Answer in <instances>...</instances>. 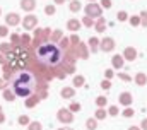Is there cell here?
<instances>
[{
  "mask_svg": "<svg viewBox=\"0 0 147 130\" xmlns=\"http://www.w3.org/2000/svg\"><path fill=\"white\" fill-rule=\"evenodd\" d=\"M9 81H10L12 93L19 98H28L36 91V77L31 70H26V68L16 70Z\"/></svg>",
  "mask_w": 147,
  "mask_h": 130,
  "instance_id": "obj_1",
  "label": "cell"
},
{
  "mask_svg": "<svg viewBox=\"0 0 147 130\" xmlns=\"http://www.w3.org/2000/svg\"><path fill=\"white\" fill-rule=\"evenodd\" d=\"M38 62H41L46 67H57L63 62V51L60 46H57V43L51 41H43L39 43L34 50Z\"/></svg>",
  "mask_w": 147,
  "mask_h": 130,
  "instance_id": "obj_2",
  "label": "cell"
},
{
  "mask_svg": "<svg viewBox=\"0 0 147 130\" xmlns=\"http://www.w3.org/2000/svg\"><path fill=\"white\" fill-rule=\"evenodd\" d=\"M22 26H24V29H28V31H31V29H34L38 26V17L36 16H26L24 19H22Z\"/></svg>",
  "mask_w": 147,
  "mask_h": 130,
  "instance_id": "obj_3",
  "label": "cell"
},
{
  "mask_svg": "<svg viewBox=\"0 0 147 130\" xmlns=\"http://www.w3.org/2000/svg\"><path fill=\"white\" fill-rule=\"evenodd\" d=\"M86 16L87 17H99L101 16V7L96 5V3H91L86 7Z\"/></svg>",
  "mask_w": 147,
  "mask_h": 130,
  "instance_id": "obj_4",
  "label": "cell"
},
{
  "mask_svg": "<svg viewBox=\"0 0 147 130\" xmlns=\"http://www.w3.org/2000/svg\"><path fill=\"white\" fill-rule=\"evenodd\" d=\"M21 22V17H19V14H16V12H9L7 16H5V26L9 28V26H17Z\"/></svg>",
  "mask_w": 147,
  "mask_h": 130,
  "instance_id": "obj_5",
  "label": "cell"
},
{
  "mask_svg": "<svg viewBox=\"0 0 147 130\" xmlns=\"http://www.w3.org/2000/svg\"><path fill=\"white\" fill-rule=\"evenodd\" d=\"M58 120H60V122H63V123H70V122L74 120V115L70 113V110L62 108V110L58 111Z\"/></svg>",
  "mask_w": 147,
  "mask_h": 130,
  "instance_id": "obj_6",
  "label": "cell"
},
{
  "mask_svg": "<svg viewBox=\"0 0 147 130\" xmlns=\"http://www.w3.org/2000/svg\"><path fill=\"white\" fill-rule=\"evenodd\" d=\"M21 7L26 12H31V10L36 9V0H21Z\"/></svg>",
  "mask_w": 147,
  "mask_h": 130,
  "instance_id": "obj_7",
  "label": "cell"
},
{
  "mask_svg": "<svg viewBox=\"0 0 147 130\" xmlns=\"http://www.w3.org/2000/svg\"><path fill=\"white\" fill-rule=\"evenodd\" d=\"M113 46H115V41H113L111 38H105V39L101 41V50H103V51H111Z\"/></svg>",
  "mask_w": 147,
  "mask_h": 130,
  "instance_id": "obj_8",
  "label": "cell"
},
{
  "mask_svg": "<svg viewBox=\"0 0 147 130\" xmlns=\"http://www.w3.org/2000/svg\"><path fill=\"white\" fill-rule=\"evenodd\" d=\"M123 57H125L127 60H135V57H137V51H135L132 46H128V48L123 51Z\"/></svg>",
  "mask_w": 147,
  "mask_h": 130,
  "instance_id": "obj_9",
  "label": "cell"
},
{
  "mask_svg": "<svg viewBox=\"0 0 147 130\" xmlns=\"http://www.w3.org/2000/svg\"><path fill=\"white\" fill-rule=\"evenodd\" d=\"M120 103L125 104V106L130 104V103H132V94H130V93H121V94H120Z\"/></svg>",
  "mask_w": 147,
  "mask_h": 130,
  "instance_id": "obj_10",
  "label": "cell"
},
{
  "mask_svg": "<svg viewBox=\"0 0 147 130\" xmlns=\"http://www.w3.org/2000/svg\"><path fill=\"white\" fill-rule=\"evenodd\" d=\"M111 62H113V67H116V68H121V67H123V57H120V55H115V57L111 58Z\"/></svg>",
  "mask_w": 147,
  "mask_h": 130,
  "instance_id": "obj_11",
  "label": "cell"
},
{
  "mask_svg": "<svg viewBox=\"0 0 147 130\" xmlns=\"http://www.w3.org/2000/svg\"><path fill=\"white\" fill-rule=\"evenodd\" d=\"M3 99H5V101H14V99H16V94L12 93V89H9V87L3 89Z\"/></svg>",
  "mask_w": 147,
  "mask_h": 130,
  "instance_id": "obj_12",
  "label": "cell"
},
{
  "mask_svg": "<svg viewBox=\"0 0 147 130\" xmlns=\"http://www.w3.org/2000/svg\"><path fill=\"white\" fill-rule=\"evenodd\" d=\"M67 28H69L70 31H77V29L80 28V22H79L77 19H72V21H69V22H67Z\"/></svg>",
  "mask_w": 147,
  "mask_h": 130,
  "instance_id": "obj_13",
  "label": "cell"
},
{
  "mask_svg": "<svg viewBox=\"0 0 147 130\" xmlns=\"http://www.w3.org/2000/svg\"><path fill=\"white\" fill-rule=\"evenodd\" d=\"M135 82L139 84V86H144L147 82V75L146 74H137V77H135Z\"/></svg>",
  "mask_w": 147,
  "mask_h": 130,
  "instance_id": "obj_14",
  "label": "cell"
},
{
  "mask_svg": "<svg viewBox=\"0 0 147 130\" xmlns=\"http://www.w3.org/2000/svg\"><path fill=\"white\" fill-rule=\"evenodd\" d=\"M38 101H39V98H38V96L29 98V99L26 101V108H33V106H36V104H38Z\"/></svg>",
  "mask_w": 147,
  "mask_h": 130,
  "instance_id": "obj_15",
  "label": "cell"
},
{
  "mask_svg": "<svg viewBox=\"0 0 147 130\" xmlns=\"http://www.w3.org/2000/svg\"><path fill=\"white\" fill-rule=\"evenodd\" d=\"M10 50H12L10 43H0V53H9Z\"/></svg>",
  "mask_w": 147,
  "mask_h": 130,
  "instance_id": "obj_16",
  "label": "cell"
},
{
  "mask_svg": "<svg viewBox=\"0 0 147 130\" xmlns=\"http://www.w3.org/2000/svg\"><path fill=\"white\" fill-rule=\"evenodd\" d=\"M75 94V91H74V87H65L63 91H62V96L63 98H72Z\"/></svg>",
  "mask_w": 147,
  "mask_h": 130,
  "instance_id": "obj_17",
  "label": "cell"
},
{
  "mask_svg": "<svg viewBox=\"0 0 147 130\" xmlns=\"http://www.w3.org/2000/svg\"><path fill=\"white\" fill-rule=\"evenodd\" d=\"M105 28H106V22H105V19H103V17H101V19H99V21H98V22H96V29H98V31H105Z\"/></svg>",
  "mask_w": 147,
  "mask_h": 130,
  "instance_id": "obj_18",
  "label": "cell"
},
{
  "mask_svg": "<svg viewBox=\"0 0 147 130\" xmlns=\"http://www.w3.org/2000/svg\"><path fill=\"white\" fill-rule=\"evenodd\" d=\"M51 43H55V41H58V39H62V31L60 29H57V31H53V34H51Z\"/></svg>",
  "mask_w": 147,
  "mask_h": 130,
  "instance_id": "obj_19",
  "label": "cell"
},
{
  "mask_svg": "<svg viewBox=\"0 0 147 130\" xmlns=\"http://www.w3.org/2000/svg\"><path fill=\"white\" fill-rule=\"evenodd\" d=\"M105 118H106V111L99 108V110L96 111V120H105Z\"/></svg>",
  "mask_w": 147,
  "mask_h": 130,
  "instance_id": "obj_20",
  "label": "cell"
},
{
  "mask_svg": "<svg viewBox=\"0 0 147 130\" xmlns=\"http://www.w3.org/2000/svg\"><path fill=\"white\" fill-rule=\"evenodd\" d=\"M70 10H72V12H79V10H80V3H79L77 0L70 2Z\"/></svg>",
  "mask_w": 147,
  "mask_h": 130,
  "instance_id": "obj_21",
  "label": "cell"
},
{
  "mask_svg": "<svg viewBox=\"0 0 147 130\" xmlns=\"http://www.w3.org/2000/svg\"><path fill=\"white\" fill-rule=\"evenodd\" d=\"M82 84H84V77H82V75H77V77L74 79V86L79 87V86H82Z\"/></svg>",
  "mask_w": 147,
  "mask_h": 130,
  "instance_id": "obj_22",
  "label": "cell"
},
{
  "mask_svg": "<svg viewBox=\"0 0 147 130\" xmlns=\"http://www.w3.org/2000/svg\"><path fill=\"white\" fill-rule=\"evenodd\" d=\"M5 36H9V28L7 26H0V38H5Z\"/></svg>",
  "mask_w": 147,
  "mask_h": 130,
  "instance_id": "obj_23",
  "label": "cell"
},
{
  "mask_svg": "<svg viewBox=\"0 0 147 130\" xmlns=\"http://www.w3.org/2000/svg\"><path fill=\"white\" fill-rule=\"evenodd\" d=\"M82 24H84V26H87V28H91V26H94V22H92V19H91V17H87V16H86V17L82 19Z\"/></svg>",
  "mask_w": 147,
  "mask_h": 130,
  "instance_id": "obj_24",
  "label": "cell"
},
{
  "mask_svg": "<svg viewBox=\"0 0 147 130\" xmlns=\"http://www.w3.org/2000/svg\"><path fill=\"white\" fill-rule=\"evenodd\" d=\"M10 41H12V46H17V43H21L19 34H12V36H10Z\"/></svg>",
  "mask_w": 147,
  "mask_h": 130,
  "instance_id": "obj_25",
  "label": "cell"
},
{
  "mask_svg": "<svg viewBox=\"0 0 147 130\" xmlns=\"http://www.w3.org/2000/svg\"><path fill=\"white\" fill-rule=\"evenodd\" d=\"M86 127L89 130H96V120H87L86 122Z\"/></svg>",
  "mask_w": 147,
  "mask_h": 130,
  "instance_id": "obj_26",
  "label": "cell"
},
{
  "mask_svg": "<svg viewBox=\"0 0 147 130\" xmlns=\"http://www.w3.org/2000/svg\"><path fill=\"white\" fill-rule=\"evenodd\" d=\"M130 24H132V26H139V24H140L139 16H132V17H130Z\"/></svg>",
  "mask_w": 147,
  "mask_h": 130,
  "instance_id": "obj_27",
  "label": "cell"
},
{
  "mask_svg": "<svg viewBox=\"0 0 147 130\" xmlns=\"http://www.w3.org/2000/svg\"><path fill=\"white\" fill-rule=\"evenodd\" d=\"M29 130H41V123H39V122H33V123H29Z\"/></svg>",
  "mask_w": 147,
  "mask_h": 130,
  "instance_id": "obj_28",
  "label": "cell"
},
{
  "mask_svg": "<svg viewBox=\"0 0 147 130\" xmlns=\"http://www.w3.org/2000/svg\"><path fill=\"white\" fill-rule=\"evenodd\" d=\"M127 19H128V14H127V12H123V10H121V12H118V21H121V22H123V21H127Z\"/></svg>",
  "mask_w": 147,
  "mask_h": 130,
  "instance_id": "obj_29",
  "label": "cell"
},
{
  "mask_svg": "<svg viewBox=\"0 0 147 130\" xmlns=\"http://www.w3.org/2000/svg\"><path fill=\"white\" fill-rule=\"evenodd\" d=\"M29 41H31V38H29L28 34H24V36L21 38V43H22V46H28V45H29Z\"/></svg>",
  "mask_w": 147,
  "mask_h": 130,
  "instance_id": "obj_30",
  "label": "cell"
},
{
  "mask_svg": "<svg viewBox=\"0 0 147 130\" xmlns=\"http://www.w3.org/2000/svg\"><path fill=\"white\" fill-rule=\"evenodd\" d=\"M89 45L92 46V50H96V46L99 45V39H98V38H91V39H89Z\"/></svg>",
  "mask_w": 147,
  "mask_h": 130,
  "instance_id": "obj_31",
  "label": "cell"
},
{
  "mask_svg": "<svg viewBox=\"0 0 147 130\" xmlns=\"http://www.w3.org/2000/svg\"><path fill=\"white\" fill-rule=\"evenodd\" d=\"M45 14H48V16L55 14V7H53V5H48V7H45Z\"/></svg>",
  "mask_w": 147,
  "mask_h": 130,
  "instance_id": "obj_32",
  "label": "cell"
},
{
  "mask_svg": "<svg viewBox=\"0 0 147 130\" xmlns=\"http://www.w3.org/2000/svg\"><path fill=\"white\" fill-rule=\"evenodd\" d=\"M96 104H98V106H105V104H106V98L99 96L98 99H96Z\"/></svg>",
  "mask_w": 147,
  "mask_h": 130,
  "instance_id": "obj_33",
  "label": "cell"
},
{
  "mask_svg": "<svg viewBox=\"0 0 147 130\" xmlns=\"http://www.w3.org/2000/svg\"><path fill=\"white\" fill-rule=\"evenodd\" d=\"M139 19H140V22H142V26H147V12H146V10L142 12V16H140Z\"/></svg>",
  "mask_w": 147,
  "mask_h": 130,
  "instance_id": "obj_34",
  "label": "cell"
},
{
  "mask_svg": "<svg viewBox=\"0 0 147 130\" xmlns=\"http://www.w3.org/2000/svg\"><path fill=\"white\" fill-rule=\"evenodd\" d=\"M123 115H125L127 118H132V116H134V110H130V108H127V110L123 111Z\"/></svg>",
  "mask_w": 147,
  "mask_h": 130,
  "instance_id": "obj_35",
  "label": "cell"
},
{
  "mask_svg": "<svg viewBox=\"0 0 147 130\" xmlns=\"http://www.w3.org/2000/svg\"><path fill=\"white\" fill-rule=\"evenodd\" d=\"M79 110H80V104L79 103H72L70 104V111H79Z\"/></svg>",
  "mask_w": 147,
  "mask_h": 130,
  "instance_id": "obj_36",
  "label": "cell"
},
{
  "mask_svg": "<svg viewBox=\"0 0 147 130\" xmlns=\"http://www.w3.org/2000/svg\"><path fill=\"white\" fill-rule=\"evenodd\" d=\"M19 123H21V125H28V123H29V118H28V116H21V118H19Z\"/></svg>",
  "mask_w": 147,
  "mask_h": 130,
  "instance_id": "obj_37",
  "label": "cell"
},
{
  "mask_svg": "<svg viewBox=\"0 0 147 130\" xmlns=\"http://www.w3.org/2000/svg\"><path fill=\"white\" fill-rule=\"evenodd\" d=\"M110 115H111V116L118 115V108H116V106H111V108H110Z\"/></svg>",
  "mask_w": 147,
  "mask_h": 130,
  "instance_id": "obj_38",
  "label": "cell"
},
{
  "mask_svg": "<svg viewBox=\"0 0 147 130\" xmlns=\"http://www.w3.org/2000/svg\"><path fill=\"white\" fill-rule=\"evenodd\" d=\"M101 3H103L105 9H110L111 7V0H101Z\"/></svg>",
  "mask_w": 147,
  "mask_h": 130,
  "instance_id": "obj_39",
  "label": "cell"
},
{
  "mask_svg": "<svg viewBox=\"0 0 147 130\" xmlns=\"http://www.w3.org/2000/svg\"><path fill=\"white\" fill-rule=\"evenodd\" d=\"M105 75H106V79H111V77H113V70H111V68H108V70L105 72Z\"/></svg>",
  "mask_w": 147,
  "mask_h": 130,
  "instance_id": "obj_40",
  "label": "cell"
},
{
  "mask_svg": "<svg viewBox=\"0 0 147 130\" xmlns=\"http://www.w3.org/2000/svg\"><path fill=\"white\" fill-rule=\"evenodd\" d=\"M101 86H103V89H110V81H103V84H101Z\"/></svg>",
  "mask_w": 147,
  "mask_h": 130,
  "instance_id": "obj_41",
  "label": "cell"
},
{
  "mask_svg": "<svg viewBox=\"0 0 147 130\" xmlns=\"http://www.w3.org/2000/svg\"><path fill=\"white\" fill-rule=\"evenodd\" d=\"M120 79H123V81H130V75H127V74H120Z\"/></svg>",
  "mask_w": 147,
  "mask_h": 130,
  "instance_id": "obj_42",
  "label": "cell"
},
{
  "mask_svg": "<svg viewBox=\"0 0 147 130\" xmlns=\"http://www.w3.org/2000/svg\"><path fill=\"white\" fill-rule=\"evenodd\" d=\"M70 41H72L74 45H77V43H79V38H77V36H74V34H72V38H70Z\"/></svg>",
  "mask_w": 147,
  "mask_h": 130,
  "instance_id": "obj_43",
  "label": "cell"
},
{
  "mask_svg": "<svg viewBox=\"0 0 147 130\" xmlns=\"http://www.w3.org/2000/svg\"><path fill=\"white\" fill-rule=\"evenodd\" d=\"M3 64H7V60H5V57L0 53V65H3Z\"/></svg>",
  "mask_w": 147,
  "mask_h": 130,
  "instance_id": "obj_44",
  "label": "cell"
},
{
  "mask_svg": "<svg viewBox=\"0 0 147 130\" xmlns=\"http://www.w3.org/2000/svg\"><path fill=\"white\" fill-rule=\"evenodd\" d=\"M0 89H5V79H0Z\"/></svg>",
  "mask_w": 147,
  "mask_h": 130,
  "instance_id": "obj_45",
  "label": "cell"
},
{
  "mask_svg": "<svg viewBox=\"0 0 147 130\" xmlns=\"http://www.w3.org/2000/svg\"><path fill=\"white\" fill-rule=\"evenodd\" d=\"M142 129L147 130V120H144V122H142Z\"/></svg>",
  "mask_w": 147,
  "mask_h": 130,
  "instance_id": "obj_46",
  "label": "cell"
},
{
  "mask_svg": "<svg viewBox=\"0 0 147 130\" xmlns=\"http://www.w3.org/2000/svg\"><path fill=\"white\" fill-rule=\"evenodd\" d=\"M3 120H5V116H3V113H2V111H0V123H2V122H3Z\"/></svg>",
  "mask_w": 147,
  "mask_h": 130,
  "instance_id": "obj_47",
  "label": "cell"
},
{
  "mask_svg": "<svg viewBox=\"0 0 147 130\" xmlns=\"http://www.w3.org/2000/svg\"><path fill=\"white\" fill-rule=\"evenodd\" d=\"M65 0H55V3H63Z\"/></svg>",
  "mask_w": 147,
  "mask_h": 130,
  "instance_id": "obj_48",
  "label": "cell"
},
{
  "mask_svg": "<svg viewBox=\"0 0 147 130\" xmlns=\"http://www.w3.org/2000/svg\"><path fill=\"white\" fill-rule=\"evenodd\" d=\"M128 130H140V129H139V127H130Z\"/></svg>",
  "mask_w": 147,
  "mask_h": 130,
  "instance_id": "obj_49",
  "label": "cell"
},
{
  "mask_svg": "<svg viewBox=\"0 0 147 130\" xmlns=\"http://www.w3.org/2000/svg\"><path fill=\"white\" fill-rule=\"evenodd\" d=\"M0 14H2V10H0Z\"/></svg>",
  "mask_w": 147,
  "mask_h": 130,
  "instance_id": "obj_50",
  "label": "cell"
},
{
  "mask_svg": "<svg viewBox=\"0 0 147 130\" xmlns=\"http://www.w3.org/2000/svg\"><path fill=\"white\" fill-rule=\"evenodd\" d=\"M0 111H2V108H0Z\"/></svg>",
  "mask_w": 147,
  "mask_h": 130,
  "instance_id": "obj_51",
  "label": "cell"
},
{
  "mask_svg": "<svg viewBox=\"0 0 147 130\" xmlns=\"http://www.w3.org/2000/svg\"><path fill=\"white\" fill-rule=\"evenodd\" d=\"M60 130H63V129H60Z\"/></svg>",
  "mask_w": 147,
  "mask_h": 130,
  "instance_id": "obj_52",
  "label": "cell"
}]
</instances>
